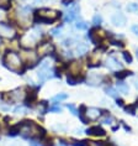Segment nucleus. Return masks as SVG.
Instances as JSON below:
<instances>
[{
	"label": "nucleus",
	"mask_w": 138,
	"mask_h": 146,
	"mask_svg": "<svg viewBox=\"0 0 138 146\" xmlns=\"http://www.w3.org/2000/svg\"><path fill=\"white\" fill-rule=\"evenodd\" d=\"M20 134L26 140H39L46 135V131L32 120L20 123Z\"/></svg>",
	"instance_id": "nucleus-1"
},
{
	"label": "nucleus",
	"mask_w": 138,
	"mask_h": 146,
	"mask_svg": "<svg viewBox=\"0 0 138 146\" xmlns=\"http://www.w3.org/2000/svg\"><path fill=\"white\" fill-rule=\"evenodd\" d=\"M3 64L9 71L17 73V74H22V72L26 69L22 58L15 51H6L4 53V56H3Z\"/></svg>",
	"instance_id": "nucleus-2"
},
{
	"label": "nucleus",
	"mask_w": 138,
	"mask_h": 146,
	"mask_svg": "<svg viewBox=\"0 0 138 146\" xmlns=\"http://www.w3.org/2000/svg\"><path fill=\"white\" fill-rule=\"evenodd\" d=\"M62 13L57 11L53 9H48V8H42L36 10L34 14V23L35 24H53L62 16Z\"/></svg>",
	"instance_id": "nucleus-3"
},
{
	"label": "nucleus",
	"mask_w": 138,
	"mask_h": 146,
	"mask_svg": "<svg viewBox=\"0 0 138 146\" xmlns=\"http://www.w3.org/2000/svg\"><path fill=\"white\" fill-rule=\"evenodd\" d=\"M42 37V32L39 29H32L27 32L21 36V46L26 50H31L32 47H35L37 45V42L41 40Z\"/></svg>",
	"instance_id": "nucleus-4"
},
{
	"label": "nucleus",
	"mask_w": 138,
	"mask_h": 146,
	"mask_svg": "<svg viewBox=\"0 0 138 146\" xmlns=\"http://www.w3.org/2000/svg\"><path fill=\"white\" fill-rule=\"evenodd\" d=\"M27 92L24 88H17L15 90H11V92L4 93L1 96V99L5 100L6 103L12 104V103H19V102H24L25 98H26Z\"/></svg>",
	"instance_id": "nucleus-5"
},
{
	"label": "nucleus",
	"mask_w": 138,
	"mask_h": 146,
	"mask_svg": "<svg viewBox=\"0 0 138 146\" xmlns=\"http://www.w3.org/2000/svg\"><path fill=\"white\" fill-rule=\"evenodd\" d=\"M0 36L5 38H14L16 36V31L11 24L0 23Z\"/></svg>",
	"instance_id": "nucleus-6"
},
{
	"label": "nucleus",
	"mask_w": 138,
	"mask_h": 146,
	"mask_svg": "<svg viewBox=\"0 0 138 146\" xmlns=\"http://www.w3.org/2000/svg\"><path fill=\"white\" fill-rule=\"evenodd\" d=\"M26 50V48H25ZM27 52L26 53H24V64H25V67L26 68H32L34 66L37 64V62H38V53H35V52H32V51L30 50H26Z\"/></svg>",
	"instance_id": "nucleus-7"
},
{
	"label": "nucleus",
	"mask_w": 138,
	"mask_h": 146,
	"mask_svg": "<svg viewBox=\"0 0 138 146\" xmlns=\"http://www.w3.org/2000/svg\"><path fill=\"white\" fill-rule=\"evenodd\" d=\"M54 53V46L51 41H42L38 46V56H48Z\"/></svg>",
	"instance_id": "nucleus-8"
},
{
	"label": "nucleus",
	"mask_w": 138,
	"mask_h": 146,
	"mask_svg": "<svg viewBox=\"0 0 138 146\" xmlns=\"http://www.w3.org/2000/svg\"><path fill=\"white\" fill-rule=\"evenodd\" d=\"M79 10H80V8H79L75 3L73 5L69 6V10L65 13V15H64V21H65V23H73V21L78 17Z\"/></svg>",
	"instance_id": "nucleus-9"
},
{
	"label": "nucleus",
	"mask_w": 138,
	"mask_h": 146,
	"mask_svg": "<svg viewBox=\"0 0 138 146\" xmlns=\"http://www.w3.org/2000/svg\"><path fill=\"white\" fill-rule=\"evenodd\" d=\"M88 37L90 38V41H91L94 45H101V42H103V36L100 35V29L96 26L89 30Z\"/></svg>",
	"instance_id": "nucleus-10"
},
{
	"label": "nucleus",
	"mask_w": 138,
	"mask_h": 146,
	"mask_svg": "<svg viewBox=\"0 0 138 146\" xmlns=\"http://www.w3.org/2000/svg\"><path fill=\"white\" fill-rule=\"evenodd\" d=\"M103 114V111L97 108H86L85 109V118L89 120V121H95L97 120Z\"/></svg>",
	"instance_id": "nucleus-11"
},
{
	"label": "nucleus",
	"mask_w": 138,
	"mask_h": 146,
	"mask_svg": "<svg viewBox=\"0 0 138 146\" xmlns=\"http://www.w3.org/2000/svg\"><path fill=\"white\" fill-rule=\"evenodd\" d=\"M85 133L90 135V136H96V137H103L106 135V131L99 125H94V126L88 127V129L85 130Z\"/></svg>",
	"instance_id": "nucleus-12"
},
{
	"label": "nucleus",
	"mask_w": 138,
	"mask_h": 146,
	"mask_svg": "<svg viewBox=\"0 0 138 146\" xmlns=\"http://www.w3.org/2000/svg\"><path fill=\"white\" fill-rule=\"evenodd\" d=\"M111 23L114 24L115 26L122 27V26H125L126 23H127V17L123 15L122 13H116L111 16Z\"/></svg>",
	"instance_id": "nucleus-13"
},
{
	"label": "nucleus",
	"mask_w": 138,
	"mask_h": 146,
	"mask_svg": "<svg viewBox=\"0 0 138 146\" xmlns=\"http://www.w3.org/2000/svg\"><path fill=\"white\" fill-rule=\"evenodd\" d=\"M106 67L111 71H117V69H121L122 68V63L120 62L116 57H108L106 60Z\"/></svg>",
	"instance_id": "nucleus-14"
},
{
	"label": "nucleus",
	"mask_w": 138,
	"mask_h": 146,
	"mask_svg": "<svg viewBox=\"0 0 138 146\" xmlns=\"http://www.w3.org/2000/svg\"><path fill=\"white\" fill-rule=\"evenodd\" d=\"M89 52V46L86 45V43H78L77 45V48H75V53L78 54V56H83V54L88 53Z\"/></svg>",
	"instance_id": "nucleus-15"
},
{
	"label": "nucleus",
	"mask_w": 138,
	"mask_h": 146,
	"mask_svg": "<svg viewBox=\"0 0 138 146\" xmlns=\"http://www.w3.org/2000/svg\"><path fill=\"white\" fill-rule=\"evenodd\" d=\"M116 87H117L118 92L122 93V94H128V92H129L128 84H127V83H125L123 81H118L117 83H116Z\"/></svg>",
	"instance_id": "nucleus-16"
},
{
	"label": "nucleus",
	"mask_w": 138,
	"mask_h": 146,
	"mask_svg": "<svg viewBox=\"0 0 138 146\" xmlns=\"http://www.w3.org/2000/svg\"><path fill=\"white\" fill-rule=\"evenodd\" d=\"M132 76V72L131 71H116L115 72V77L118 79V81H123L125 78Z\"/></svg>",
	"instance_id": "nucleus-17"
},
{
	"label": "nucleus",
	"mask_w": 138,
	"mask_h": 146,
	"mask_svg": "<svg viewBox=\"0 0 138 146\" xmlns=\"http://www.w3.org/2000/svg\"><path fill=\"white\" fill-rule=\"evenodd\" d=\"M105 93H106L108 97L115 98V99L118 98V92L115 88H112V87H106V88H105Z\"/></svg>",
	"instance_id": "nucleus-18"
},
{
	"label": "nucleus",
	"mask_w": 138,
	"mask_h": 146,
	"mask_svg": "<svg viewBox=\"0 0 138 146\" xmlns=\"http://www.w3.org/2000/svg\"><path fill=\"white\" fill-rule=\"evenodd\" d=\"M8 135L9 136H16V135H20V123L16 124V125H12L11 127H10Z\"/></svg>",
	"instance_id": "nucleus-19"
},
{
	"label": "nucleus",
	"mask_w": 138,
	"mask_h": 146,
	"mask_svg": "<svg viewBox=\"0 0 138 146\" xmlns=\"http://www.w3.org/2000/svg\"><path fill=\"white\" fill-rule=\"evenodd\" d=\"M68 98V94L67 93H58L57 96H54L53 98H52V102L54 104H57V103H59V102H62V100H65Z\"/></svg>",
	"instance_id": "nucleus-20"
},
{
	"label": "nucleus",
	"mask_w": 138,
	"mask_h": 146,
	"mask_svg": "<svg viewBox=\"0 0 138 146\" xmlns=\"http://www.w3.org/2000/svg\"><path fill=\"white\" fill-rule=\"evenodd\" d=\"M93 24H94V26L99 27L100 25L103 24V16H101L100 14H96V15H94V17H93Z\"/></svg>",
	"instance_id": "nucleus-21"
},
{
	"label": "nucleus",
	"mask_w": 138,
	"mask_h": 146,
	"mask_svg": "<svg viewBox=\"0 0 138 146\" xmlns=\"http://www.w3.org/2000/svg\"><path fill=\"white\" fill-rule=\"evenodd\" d=\"M27 111H28V108L26 105H20V107H16L14 109V113H15V114H26Z\"/></svg>",
	"instance_id": "nucleus-22"
},
{
	"label": "nucleus",
	"mask_w": 138,
	"mask_h": 146,
	"mask_svg": "<svg viewBox=\"0 0 138 146\" xmlns=\"http://www.w3.org/2000/svg\"><path fill=\"white\" fill-rule=\"evenodd\" d=\"M88 27L89 25L85 21H77V24H75V29L77 30H88Z\"/></svg>",
	"instance_id": "nucleus-23"
},
{
	"label": "nucleus",
	"mask_w": 138,
	"mask_h": 146,
	"mask_svg": "<svg viewBox=\"0 0 138 146\" xmlns=\"http://www.w3.org/2000/svg\"><path fill=\"white\" fill-rule=\"evenodd\" d=\"M80 82V79H78L77 77H73V76H68L67 77V83L69 86H75Z\"/></svg>",
	"instance_id": "nucleus-24"
},
{
	"label": "nucleus",
	"mask_w": 138,
	"mask_h": 146,
	"mask_svg": "<svg viewBox=\"0 0 138 146\" xmlns=\"http://www.w3.org/2000/svg\"><path fill=\"white\" fill-rule=\"evenodd\" d=\"M122 57H123V60H125L126 63H132L133 58H132V54H131L129 52H127V51H123V52H122Z\"/></svg>",
	"instance_id": "nucleus-25"
},
{
	"label": "nucleus",
	"mask_w": 138,
	"mask_h": 146,
	"mask_svg": "<svg viewBox=\"0 0 138 146\" xmlns=\"http://www.w3.org/2000/svg\"><path fill=\"white\" fill-rule=\"evenodd\" d=\"M127 11L128 13H137L138 11V4L137 3H131L127 5Z\"/></svg>",
	"instance_id": "nucleus-26"
},
{
	"label": "nucleus",
	"mask_w": 138,
	"mask_h": 146,
	"mask_svg": "<svg viewBox=\"0 0 138 146\" xmlns=\"http://www.w3.org/2000/svg\"><path fill=\"white\" fill-rule=\"evenodd\" d=\"M62 30H63V26H57V27H54V29H52L51 30V35L52 36H59V35H62Z\"/></svg>",
	"instance_id": "nucleus-27"
},
{
	"label": "nucleus",
	"mask_w": 138,
	"mask_h": 146,
	"mask_svg": "<svg viewBox=\"0 0 138 146\" xmlns=\"http://www.w3.org/2000/svg\"><path fill=\"white\" fill-rule=\"evenodd\" d=\"M39 107H41V114H46L47 111H48V109H49V107H48V104H47V102H39Z\"/></svg>",
	"instance_id": "nucleus-28"
},
{
	"label": "nucleus",
	"mask_w": 138,
	"mask_h": 146,
	"mask_svg": "<svg viewBox=\"0 0 138 146\" xmlns=\"http://www.w3.org/2000/svg\"><path fill=\"white\" fill-rule=\"evenodd\" d=\"M136 108L137 105H128V107H125V110L127 111V114H131V115H134L136 114Z\"/></svg>",
	"instance_id": "nucleus-29"
},
{
	"label": "nucleus",
	"mask_w": 138,
	"mask_h": 146,
	"mask_svg": "<svg viewBox=\"0 0 138 146\" xmlns=\"http://www.w3.org/2000/svg\"><path fill=\"white\" fill-rule=\"evenodd\" d=\"M10 8V0H0V9L8 10Z\"/></svg>",
	"instance_id": "nucleus-30"
},
{
	"label": "nucleus",
	"mask_w": 138,
	"mask_h": 146,
	"mask_svg": "<svg viewBox=\"0 0 138 146\" xmlns=\"http://www.w3.org/2000/svg\"><path fill=\"white\" fill-rule=\"evenodd\" d=\"M73 43H74V40L73 38H65L64 41L62 42V45H63L64 47H68V48H69V47L73 45Z\"/></svg>",
	"instance_id": "nucleus-31"
},
{
	"label": "nucleus",
	"mask_w": 138,
	"mask_h": 146,
	"mask_svg": "<svg viewBox=\"0 0 138 146\" xmlns=\"http://www.w3.org/2000/svg\"><path fill=\"white\" fill-rule=\"evenodd\" d=\"M67 108L72 111V114H73V115H78V114H79V113H78V109L75 108L74 104H67Z\"/></svg>",
	"instance_id": "nucleus-32"
},
{
	"label": "nucleus",
	"mask_w": 138,
	"mask_h": 146,
	"mask_svg": "<svg viewBox=\"0 0 138 146\" xmlns=\"http://www.w3.org/2000/svg\"><path fill=\"white\" fill-rule=\"evenodd\" d=\"M72 146H89L88 141H73Z\"/></svg>",
	"instance_id": "nucleus-33"
},
{
	"label": "nucleus",
	"mask_w": 138,
	"mask_h": 146,
	"mask_svg": "<svg viewBox=\"0 0 138 146\" xmlns=\"http://www.w3.org/2000/svg\"><path fill=\"white\" fill-rule=\"evenodd\" d=\"M111 45H114V46H117V47H123L125 46V43H123L122 41H117V40H111Z\"/></svg>",
	"instance_id": "nucleus-34"
},
{
	"label": "nucleus",
	"mask_w": 138,
	"mask_h": 146,
	"mask_svg": "<svg viewBox=\"0 0 138 146\" xmlns=\"http://www.w3.org/2000/svg\"><path fill=\"white\" fill-rule=\"evenodd\" d=\"M48 111H52V113H62V109H60V107H49V109H48Z\"/></svg>",
	"instance_id": "nucleus-35"
},
{
	"label": "nucleus",
	"mask_w": 138,
	"mask_h": 146,
	"mask_svg": "<svg viewBox=\"0 0 138 146\" xmlns=\"http://www.w3.org/2000/svg\"><path fill=\"white\" fill-rule=\"evenodd\" d=\"M111 121H112V116L110 115H106V118L103 119V124H111Z\"/></svg>",
	"instance_id": "nucleus-36"
},
{
	"label": "nucleus",
	"mask_w": 138,
	"mask_h": 146,
	"mask_svg": "<svg viewBox=\"0 0 138 146\" xmlns=\"http://www.w3.org/2000/svg\"><path fill=\"white\" fill-rule=\"evenodd\" d=\"M132 32L134 35L138 36V25H133V26H132Z\"/></svg>",
	"instance_id": "nucleus-37"
},
{
	"label": "nucleus",
	"mask_w": 138,
	"mask_h": 146,
	"mask_svg": "<svg viewBox=\"0 0 138 146\" xmlns=\"http://www.w3.org/2000/svg\"><path fill=\"white\" fill-rule=\"evenodd\" d=\"M121 123H122V125H123V129H125L126 131H131V127H129L128 125H126L125 121H121Z\"/></svg>",
	"instance_id": "nucleus-38"
},
{
	"label": "nucleus",
	"mask_w": 138,
	"mask_h": 146,
	"mask_svg": "<svg viewBox=\"0 0 138 146\" xmlns=\"http://www.w3.org/2000/svg\"><path fill=\"white\" fill-rule=\"evenodd\" d=\"M116 103H117V105H120V107H123V100L122 99H116Z\"/></svg>",
	"instance_id": "nucleus-39"
},
{
	"label": "nucleus",
	"mask_w": 138,
	"mask_h": 146,
	"mask_svg": "<svg viewBox=\"0 0 138 146\" xmlns=\"http://www.w3.org/2000/svg\"><path fill=\"white\" fill-rule=\"evenodd\" d=\"M117 129H118V125H116V126H112V130H114V131H116Z\"/></svg>",
	"instance_id": "nucleus-40"
},
{
	"label": "nucleus",
	"mask_w": 138,
	"mask_h": 146,
	"mask_svg": "<svg viewBox=\"0 0 138 146\" xmlns=\"http://www.w3.org/2000/svg\"><path fill=\"white\" fill-rule=\"evenodd\" d=\"M134 86H136V88H138V81L134 82Z\"/></svg>",
	"instance_id": "nucleus-41"
},
{
	"label": "nucleus",
	"mask_w": 138,
	"mask_h": 146,
	"mask_svg": "<svg viewBox=\"0 0 138 146\" xmlns=\"http://www.w3.org/2000/svg\"><path fill=\"white\" fill-rule=\"evenodd\" d=\"M32 146H42V145H39V144H36V142H35V144L32 145Z\"/></svg>",
	"instance_id": "nucleus-42"
},
{
	"label": "nucleus",
	"mask_w": 138,
	"mask_h": 146,
	"mask_svg": "<svg viewBox=\"0 0 138 146\" xmlns=\"http://www.w3.org/2000/svg\"><path fill=\"white\" fill-rule=\"evenodd\" d=\"M137 58H138V48H137Z\"/></svg>",
	"instance_id": "nucleus-43"
},
{
	"label": "nucleus",
	"mask_w": 138,
	"mask_h": 146,
	"mask_svg": "<svg viewBox=\"0 0 138 146\" xmlns=\"http://www.w3.org/2000/svg\"><path fill=\"white\" fill-rule=\"evenodd\" d=\"M136 105H137V107H138V100H137V104H136Z\"/></svg>",
	"instance_id": "nucleus-44"
}]
</instances>
